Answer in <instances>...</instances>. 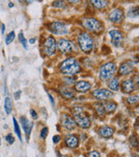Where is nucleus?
<instances>
[{
  "label": "nucleus",
  "mask_w": 139,
  "mask_h": 157,
  "mask_svg": "<svg viewBox=\"0 0 139 157\" xmlns=\"http://www.w3.org/2000/svg\"><path fill=\"white\" fill-rule=\"evenodd\" d=\"M60 71L65 75H74L80 72V65L74 58H69L60 65Z\"/></svg>",
  "instance_id": "1"
},
{
  "label": "nucleus",
  "mask_w": 139,
  "mask_h": 157,
  "mask_svg": "<svg viewBox=\"0 0 139 157\" xmlns=\"http://www.w3.org/2000/svg\"><path fill=\"white\" fill-rule=\"evenodd\" d=\"M78 42L80 49L83 51L84 53H90L93 49L94 41L91 35L88 33H82L79 34Z\"/></svg>",
  "instance_id": "2"
},
{
  "label": "nucleus",
  "mask_w": 139,
  "mask_h": 157,
  "mask_svg": "<svg viewBox=\"0 0 139 157\" xmlns=\"http://www.w3.org/2000/svg\"><path fill=\"white\" fill-rule=\"evenodd\" d=\"M74 121H75L76 124L82 128H89L90 127V124H91L89 116L79 107H76V109H75Z\"/></svg>",
  "instance_id": "3"
},
{
  "label": "nucleus",
  "mask_w": 139,
  "mask_h": 157,
  "mask_svg": "<svg viewBox=\"0 0 139 157\" xmlns=\"http://www.w3.org/2000/svg\"><path fill=\"white\" fill-rule=\"evenodd\" d=\"M82 24H83V26L84 28H86L87 30H89L91 33H100L104 29L102 23L99 20L93 18V17L84 18Z\"/></svg>",
  "instance_id": "4"
},
{
  "label": "nucleus",
  "mask_w": 139,
  "mask_h": 157,
  "mask_svg": "<svg viewBox=\"0 0 139 157\" xmlns=\"http://www.w3.org/2000/svg\"><path fill=\"white\" fill-rule=\"evenodd\" d=\"M116 65L113 62H108L103 65L100 68L99 76L102 80H108L111 79L114 73L116 72Z\"/></svg>",
  "instance_id": "5"
},
{
  "label": "nucleus",
  "mask_w": 139,
  "mask_h": 157,
  "mask_svg": "<svg viewBox=\"0 0 139 157\" xmlns=\"http://www.w3.org/2000/svg\"><path fill=\"white\" fill-rule=\"evenodd\" d=\"M57 45L56 43L55 39L52 36H50L45 39V42H44L43 52L47 56H52L57 52Z\"/></svg>",
  "instance_id": "6"
},
{
  "label": "nucleus",
  "mask_w": 139,
  "mask_h": 157,
  "mask_svg": "<svg viewBox=\"0 0 139 157\" xmlns=\"http://www.w3.org/2000/svg\"><path fill=\"white\" fill-rule=\"evenodd\" d=\"M50 31L56 35H65L68 33L67 25L64 23L56 21L50 25Z\"/></svg>",
  "instance_id": "7"
},
{
  "label": "nucleus",
  "mask_w": 139,
  "mask_h": 157,
  "mask_svg": "<svg viewBox=\"0 0 139 157\" xmlns=\"http://www.w3.org/2000/svg\"><path fill=\"white\" fill-rule=\"evenodd\" d=\"M92 96L97 100L104 101V100L111 99L112 97V93L110 90L107 89H96L92 92Z\"/></svg>",
  "instance_id": "8"
},
{
  "label": "nucleus",
  "mask_w": 139,
  "mask_h": 157,
  "mask_svg": "<svg viewBox=\"0 0 139 157\" xmlns=\"http://www.w3.org/2000/svg\"><path fill=\"white\" fill-rule=\"evenodd\" d=\"M57 46L59 48V50L64 52V53H68V52H71L72 49L74 48V45L71 41L70 40H67V39H61L58 40V43H57Z\"/></svg>",
  "instance_id": "9"
},
{
  "label": "nucleus",
  "mask_w": 139,
  "mask_h": 157,
  "mask_svg": "<svg viewBox=\"0 0 139 157\" xmlns=\"http://www.w3.org/2000/svg\"><path fill=\"white\" fill-rule=\"evenodd\" d=\"M61 121L63 127L65 129H67V130H73V129L75 128V127L77 126L74 119L72 117H71L70 115L66 114V113L62 115Z\"/></svg>",
  "instance_id": "10"
},
{
  "label": "nucleus",
  "mask_w": 139,
  "mask_h": 157,
  "mask_svg": "<svg viewBox=\"0 0 139 157\" xmlns=\"http://www.w3.org/2000/svg\"><path fill=\"white\" fill-rule=\"evenodd\" d=\"M109 34L111 36V43L113 45H115V46H119V45H121L123 38L122 33L119 31H117V30H111V31L109 32Z\"/></svg>",
  "instance_id": "11"
},
{
  "label": "nucleus",
  "mask_w": 139,
  "mask_h": 157,
  "mask_svg": "<svg viewBox=\"0 0 139 157\" xmlns=\"http://www.w3.org/2000/svg\"><path fill=\"white\" fill-rule=\"evenodd\" d=\"M137 88V86L134 83L133 79L127 78L122 82V89L126 94H131Z\"/></svg>",
  "instance_id": "12"
},
{
  "label": "nucleus",
  "mask_w": 139,
  "mask_h": 157,
  "mask_svg": "<svg viewBox=\"0 0 139 157\" xmlns=\"http://www.w3.org/2000/svg\"><path fill=\"white\" fill-rule=\"evenodd\" d=\"M20 122H21L22 128L24 129L28 140L29 136L31 135V129L33 128V122L29 121L26 117H20Z\"/></svg>",
  "instance_id": "13"
},
{
  "label": "nucleus",
  "mask_w": 139,
  "mask_h": 157,
  "mask_svg": "<svg viewBox=\"0 0 139 157\" xmlns=\"http://www.w3.org/2000/svg\"><path fill=\"white\" fill-rule=\"evenodd\" d=\"M133 70V62L126 61L124 62V63H123L122 65H121V67L119 68V73H120L121 75H123V76H125V75H128L130 73H132Z\"/></svg>",
  "instance_id": "14"
},
{
  "label": "nucleus",
  "mask_w": 139,
  "mask_h": 157,
  "mask_svg": "<svg viewBox=\"0 0 139 157\" xmlns=\"http://www.w3.org/2000/svg\"><path fill=\"white\" fill-rule=\"evenodd\" d=\"M123 17V12L121 9H114L110 13V19L114 23H120Z\"/></svg>",
  "instance_id": "15"
},
{
  "label": "nucleus",
  "mask_w": 139,
  "mask_h": 157,
  "mask_svg": "<svg viewBox=\"0 0 139 157\" xmlns=\"http://www.w3.org/2000/svg\"><path fill=\"white\" fill-rule=\"evenodd\" d=\"M98 134L103 138H111L114 134V128L109 126H104L99 128Z\"/></svg>",
  "instance_id": "16"
},
{
  "label": "nucleus",
  "mask_w": 139,
  "mask_h": 157,
  "mask_svg": "<svg viewBox=\"0 0 139 157\" xmlns=\"http://www.w3.org/2000/svg\"><path fill=\"white\" fill-rule=\"evenodd\" d=\"M79 143V140L78 138L75 135H68L65 137V144L69 147L71 148H75L78 146Z\"/></svg>",
  "instance_id": "17"
},
{
  "label": "nucleus",
  "mask_w": 139,
  "mask_h": 157,
  "mask_svg": "<svg viewBox=\"0 0 139 157\" xmlns=\"http://www.w3.org/2000/svg\"><path fill=\"white\" fill-rule=\"evenodd\" d=\"M102 108H103V111L104 113H113L116 109H117V105L115 102H112V101H107L104 104L102 103Z\"/></svg>",
  "instance_id": "18"
},
{
  "label": "nucleus",
  "mask_w": 139,
  "mask_h": 157,
  "mask_svg": "<svg viewBox=\"0 0 139 157\" xmlns=\"http://www.w3.org/2000/svg\"><path fill=\"white\" fill-rule=\"evenodd\" d=\"M91 87V85L89 83L88 81H84V80H81L78 81V83L75 86V89L77 90L78 92H81V93H84L89 91Z\"/></svg>",
  "instance_id": "19"
},
{
  "label": "nucleus",
  "mask_w": 139,
  "mask_h": 157,
  "mask_svg": "<svg viewBox=\"0 0 139 157\" xmlns=\"http://www.w3.org/2000/svg\"><path fill=\"white\" fill-rule=\"evenodd\" d=\"M59 93L63 97L66 98V99H72L75 96V93L71 87L68 86H61L59 88Z\"/></svg>",
  "instance_id": "20"
},
{
  "label": "nucleus",
  "mask_w": 139,
  "mask_h": 157,
  "mask_svg": "<svg viewBox=\"0 0 139 157\" xmlns=\"http://www.w3.org/2000/svg\"><path fill=\"white\" fill-rule=\"evenodd\" d=\"M109 86L113 91H118L119 90V79L118 78H113L110 80Z\"/></svg>",
  "instance_id": "21"
},
{
  "label": "nucleus",
  "mask_w": 139,
  "mask_h": 157,
  "mask_svg": "<svg viewBox=\"0 0 139 157\" xmlns=\"http://www.w3.org/2000/svg\"><path fill=\"white\" fill-rule=\"evenodd\" d=\"M5 110L7 114H10L12 111V101L10 97H6L5 100Z\"/></svg>",
  "instance_id": "22"
},
{
  "label": "nucleus",
  "mask_w": 139,
  "mask_h": 157,
  "mask_svg": "<svg viewBox=\"0 0 139 157\" xmlns=\"http://www.w3.org/2000/svg\"><path fill=\"white\" fill-rule=\"evenodd\" d=\"M13 126H14V131L16 133V135H17L18 139L22 141V135H21V129H20V127L18 125V122L17 121V120L15 118L13 117Z\"/></svg>",
  "instance_id": "23"
},
{
  "label": "nucleus",
  "mask_w": 139,
  "mask_h": 157,
  "mask_svg": "<svg viewBox=\"0 0 139 157\" xmlns=\"http://www.w3.org/2000/svg\"><path fill=\"white\" fill-rule=\"evenodd\" d=\"M91 3L97 9H104L108 6V1H101V0L97 1V0H95V1H91Z\"/></svg>",
  "instance_id": "24"
},
{
  "label": "nucleus",
  "mask_w": 139,
  "mask_h": 157,
  "mask_svg": "<svg viewBox=\"0 0 139 157\" xmlns=\"http://www.w3.org/2000/svg\"><path fill=\"white\" fill-rule=\"evenodd\" d=\"M139 11H138V7L137 6H135L130 9V11H128V17H138Z\"/></svg>",
  "instance_id": "25"
},
{
  "label": "nucleus",
  "mask_w": 139,
  "mask_h": 157,
  "mask_svg": "<svg viewBox=\"0 0 139 157\" xmlns=\"http://www.w3.org/2000/svg\"><path fill=\"white\" fill-rule=\"evenodd\" d=\"M18 40H19V42L21 43V45H23V47L25 49V50H27L28 49V46H27V40L26 39L24 38V33H23V32L21 31L19 34H18Z\"/></svg>",
  "instance_id": "26"
},
{
  "label": "nucleus",
  "mask_w": 139,
  "mask_h": 157,
  "mask_svg": "<svg viewBox=\"0 0 139 157\" xmlns=\"http://www.w3.org/2000/svg\"><path fill=\"white\" fill-rule=\"evenodd\" d=\"M14 39H15V32H14V31H11V33L6 36V38H5L6 45H10V44H11V43H12V41L14 40Z\"/></svg>",
  "instance_id": "27"
},
{
  "label": "nucleus",
  "mask_w": 139,
  "mask_h": 157,
  "mask_svg": "<svg viewBox=\"0 0 139 157\" xmlns=\"http://www.w3.org/2000/svg\"><path fill=\"white\" fill-rule=\"evenodd\" d=\"M138 95L137 94H135V95L130 96L128 99H127V101H128L129 104H130V105H135V104H137L138 102Z\"/></svg>",
  "instance_id": "28"
},
{
  "label": "nucleus",
  "mask_w": 139,
  "mask_h": 157,
  "mask_svg": "<svg viewBox=\"0 0 139 157\" xmlns=\"http://www.w3.org/2000/svg\"><path fill=\"white\" fill-rule=\"evenodd\" d=\"M130 146L132 147H137V145H138V140H137V138L135 135H132L130 137Z\"/></svg>",
  "instance_id": "29"
},
{
  "label": "nucleus",
  "mask_w": 139,
  "mask_h": 157,
  "mask_svg": "<svg viewBox=\"0 0 139 157\" xmlns=\"http://www.w3.org/2000/svg\"><path fill=\"white\" fill-rule=\"evenodd\" d=\"M48 133H49V129H48L47 127H45L44 128L41 130V132H40V137H41V139L45 140V138L47 137V135H48Z\"/></svg>",
  "instance_id": "30"
},
{
  "label": "nucleus",
  "mask_w": 139,
  "mask_h": 157,
  "mask_svg": "<svg viewBox=\"0 0 139 157\" xmlns=\"http://www.w3.org/2000/svg\"><path fill=\"white\" fill-rule=\"evenodd\" d=\"M5 140L6 141L9 143V144H13L14 143V141H15V138H14V136L12 135V134H8V135L5 136Z\"/></svg>",
  "instance_id": "31"
},
{
  "label": "nucleus",
  "mask_w": 139,
  "mask_h": 157,
  "mask_svg": "<svg viewBox=\"0 0 139 157\" xmlns=\"http://www.w3.org/2000/svg\"><path fill=\"white\" fill-rule=\"evenodd\" d=\"M53 6L57 8H64L65 6V3L64 1H56L53 3Z\"/></svg>",
  "instance_id": "32"
},
{
  "label": "nucleus",
  "mask_w": 139,
  "mask_h": 157,
  "mask_svg": "<svg viewBox=\"0 0 139 157\" xmlns=\"http://www.w3.org/2000/svg\"><path fill=\"white\" fill-rule=\"evenodd\" d=\"M64 82L66 83L67 85H72L74 82H75V78H71V77H67V78H64Z\"/></svg>",
  "instance_id": "33"
},
{
  "label": "nucleus",
  "mask_w": 139,
  "mask_h": 157,
  "mask_svg": "<svg viewBox=\"0 0 139 157\" xmlns=\"http://www.w3.org/2000/svg\"><path fill=\"white\" fill-rule=\"evenodd\" d=\"M52 140H53V142H54L55 144H57V143H58V142L61 140V136L58 135H54V136H53V138H52Z\"/></svg>",
  "instance_id": "34"
},
{
  "label": "nucleus",
  "mask_w": 139,
  "mask_h": 157,
  "mask_svg": "<svg viewBox=\"0 0 139 157\" xmlns=\"http://www.w3.org/2000/svg\"><path fill=\"white\" fill-rule=\"evenodd\" d=\"M89 157H101L100 154L97 151H91L89 153Z\"/></svg>",
  "instance_id": "35"
},
{
  "label": "nucleus",
  "mask_w": 139,
  "mask_h": 157,
  "mask_svg": "<svg viewBox=\"0 0 139 157\" xmlns=\"http://www.w3.org/2000/svg\"><path fill=\"white\" fill-rule=\"evenodd\" d=\"M30 113H31V117L33 118L34 120H37V119L38 118L37 112H36L35 110H33V109H31V110L30 111Z\"/></svg>",
  "instance_id": "36"
},
{
  "label": "nucleus",
  "mask_w": 139,
  "mask_h": 157,
  "mask_svg": "<svg viewBox=\"0 0 139 157\" xmlns=\"http://www.w3.org/2000/svg\"><path fill=\"white\" fill-rule=\"evenodd\" d=\"M21 94H22V92L20 91V90H18L17 91L16 93H14V99L15 100H19V98H20V96H21Z\"/></svg>",
  "instance_id": "37"
},
{
  "label": "nucleus",
  "mask_w": 139,
  "mask_h": 157,
  "mask_svg": "<svg viewBox=\"0 0 139 157\" xmlns=\"http://www.w3.org/2000/svg\"><path fill=\"white\" fill-rule=\"evenodd\" d=\"M48 97H49V99H50V103H51L52 105H54V99H53V97L51 96V94H48Z\"/></svg>",
  "instance_id": "38"
},
{
  "label": "nucleus",
  "mask_w": 139,
  "mask_h": 157,
  "mask_svg": "<svg viewBox=\"0 0 139 157\" xmlns=\"http://www.w3.org/2000/svg\"><path fill=\"white\" fill-rule=\"evenodd\" d=\"M5 25L4 24H2L1 25V33H2V34L5 33Z\"/></svg>",
  "instance_id": "39"
},
{
  "label": "nucleus",
  "mask_w": 139,
  "mask_h": 157,
  "mask_svg": "<svg viewBox=\"0 0 139 157\" xmlns=\"http://www.w3.org/2000/svg\"><path fill=\"white\" fill-rule=\"evenodd\" d=\"M29 42H30V44H35V42H36V39H29Z\"/></svg>",
  "instance_id": "40"
},
{
  "label": "nucleus",
  "mask_w": 139,
  "mask_h": 157,
  "mask_svg": "<svg viewBox=\"0 0 139 157\" xmlns=\"http://www.w3.org/2000/svg\"><path fill=\"white\" fill-rule=\"evenodd\" d=\"M13 6H14V5H13V3H11V2H10V3H9V7H10V8H12Z\"/></svg>",
  "instance_id": "41"
},
{
  "label": "nucleus",
  "mask_w": 139,
  "mask_h": 157,
  "mask_svg": "<svg viewBox=\"0 0 139 157\" xmlns=\"http://www.w3.org/2000/svg\"><path fill=\"white\" fill-rule=\"evenodd\" d=\"M131 157H138V156H137V155H132Z\"/></svg>",
  "instance_id": "42"
},
{
  "label": "nucleus",
  "mask_w": 139,
  "mask_h": 157,
  "mask_svg": "<svg viewBox=\"0 0 139 157\" xmlns=\"http://www.w3.org/2000/svg\"><path fill=\"white\" fill-rule=\"evenodd\" d=\"M60 157H66V156H65V155H61Z\"/></svg>",
  "instance_id": "43"
},
{
  "label": "nucleus",
  "mask_w": 139,
  "mask_h": 157,
  "mask_svg": "<svg viewBox=\"0 0 139 157\" xmlns=\"http://www.w3.org/2000/svg\"><path fill=\"white\" fill-rule=\"evenodd\" d=\"M0 145H1V138H0Z\"/></svg>",
  "instance_id": "44"
}]
</instances>
